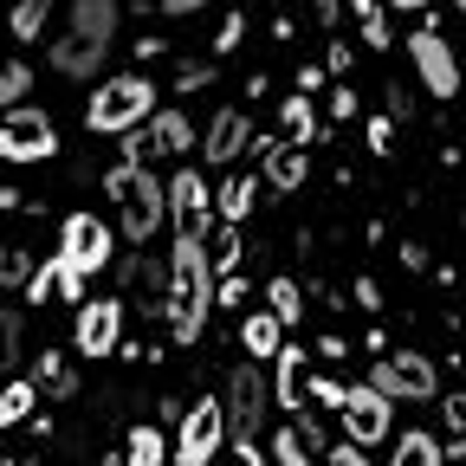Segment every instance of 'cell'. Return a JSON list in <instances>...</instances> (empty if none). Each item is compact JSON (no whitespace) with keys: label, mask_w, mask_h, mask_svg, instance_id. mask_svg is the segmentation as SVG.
Segmentation results:
<instances>
[{"label":"cell","mask_w":466,"mask_h":466,"mask_svg":"<svg viewBox=\"0 0 466 466\" xmlns=\"http://www.w3.org/2000/svg\"><path fill=\"white\" fill-rule=\"evenodd\" d=\"M162 311H168V330H175V343H182V350L201 343L208 311H214V259H208V240H175Z\"/></svg>","instance_id":"obj_1"},{"label":"cell","mask_w":466,"mask_h":466,"mask_svg":"<svg viewBox=\"0 0 466 466\" xmlns=\"http://www.w3.org/2000/svg\"><path fill=\"white\" fill-rule=\"evenodd\" d=\"M116 0H72V20L66 33L52 39V72L58 78H97L104 72V58L116 46Z\"/></svg>","instance_id":"obj_2"},{"label":"cell","mask_w":466,"mask_h":466,"mask_svg":"<svg viewBox=\"0 0 466 466\" xmlns=\"http://www.w3.org/2000/svg\"><path fill=\"white\" fill-rule=\"evenodd\" d=\"M116 253V227L97 220V214H66L58 220V299H85V279H97Z\"/></svg>","instance_id":"obj_3"},{"label":"cell","mask_w":466,"mask_h":466,"mask_svg":"<svg viewBox=\"0 0 466 466\" xmlns=\"http://www.w3.org/2000/svg\"><path fill=\"white\" fill-rule=\"evenodd\" d=\"M156 110V78L143 72H116V78H97V91L85 97V130L91 137H124L130 124Z\"/></svg>","instance_id":"obj_4"},{"label":"cell","mask_w":466,"mask_h":466,"mask_svg":"<svg viewBox=\"0 0 466 466\" xmlns=\"http://www.w3.org/2000/svg\"><path fill=\"white\" fill-rule=\"evenodd\" d=\"M195 143H201V130H195V116H188L182 104H175V110H162V104H156L143 124H130L124 137H116V149H124V162H130V168H149V162H182Z\"/></svg>","instance_id":"obj_5"},{"label":"cell","mask_w":466,"mask_h":466,"mask_svg":"<svg viewBox=\"0 0 466 466\" xmlns=\"http://www.w3.org/2000/svg\"><path fill=\"white\" fill-rule=\"evenodd\" d=\"M266 408H272V382L266 370L247 357L227 370V389H220V415H227V441H259L266 434Z\"/></svg>","instance_id":"obj_6"},{"label":"cell","mask_w":466,"mask_h":466,"mask_svg":"<svg viewBox=\"0 0 466 466\" xmlns=\"http://www.w3.org/2000/svg\"><path fill=\"white\" fill-rule=\"evenodd\" d=\"M227 447V415H220V395H195L182 408V421H175V441H168V460L175 466H208L220 460Z\"/></svg>","instance_id":"obj_7"},{"label":"cell","mask_w":466,"mask_h":466,"mask_svg":"<svg viewBox=\"0 0 466 466\" xmlns=\"http://www.w3.org/2000/svg\"><path fill=\"white\" fill-rule=\"evenodd\" d=\"M363 382H376L395 401H441V370L421 357V350H382Z\"/></svg>","instance_id":"obj_8"},{"label":"cell","mask_w":466,"mask_h":466,"mask_svg":"<svg viewBox=\"0 0 466 466\" xmlns=\"http://www.w3.org/2000/svg\"><path fill=\"white\" fill-rule=\"evenodd\" d=\"M162 195H168L175 240H208V233H214V182H208V175L175 168L168 182H162Z\"/></svg>","instance_id":"obj_9"},{"label":"cell","mask_w":466,"mask_h":466,"mask_svg":"<svg viewBox=\"0 0 466 466\" xmlns=\"http://www.w3.org/2000/svg\"><path fill=\"white\" fill-rule=\"evenodd\" d=\"M168 220V195H162V175L149 168H130V188L116 195V233H130V247L156 240Z\"/></svg>","instance_id":"obj_10"},{"label":"cell","mask_w":466,"mask_h":466,"mask_svg":"<svg viewBox=\"0 0 466 466\" xmlns=\"http://www.w3.org/2000/svg\"><path fill=\"white\" fill-rule=\"evenodd\" d=\"M337 421H343V441L382 447L389 428H395V395H382L376 382H350V389H343V408H337Z\"/></svg>","instance_id":"obj_11"},{"label":"cell","mask_w":466,"mask_h":466,"mask_svg":"<svg viewBox=\"0 0 466 466\" xmlns=\"http://www.w3.org/2000/svg\"><path fill=\"white\" fill-rule=\"evenodd\" d=\"M52 156H58V130L46 110L14 104L0 116V162H52Z\"/></svg>","instance_id":"obj_12"},{"label":"cell","mask_w":466,"mask_h":466,"mask_svg":"<svg viewBox=\"0 0 466 466\" xmlns=\"http://www.w3.org/2000/svg\"><path fill=\"white\" fill-rule=\"evenodd\" d=\"M408 58H415V78L441 97V104H453L460 97V58H453V46L434 33V26H415V33H408Z\"/></svg>","instance_id":"obj_13"},{"label":"cell","mask_w":466,"mask_h":466,"mask_svg":"<svg viewBox=\"0 0 466 466\" xmlns=\"http://www.w3.org/2000/svg\"><path fill=\"white\" fill-rule=\"evenodd\" d=\"M195 149H201L208 168H220V175H227V168H240V156L253 149V116H247L240 104H220V110H214V124L201 130Z\"/></svg>","instance_id":"obj_14"},{"label":"cell","mask_w":466,"mask_h":466,"mask_svg":"<svg viewBox=\"0 0 466 466\" xmlns=\"http://www.w3.org/2000/svg\"><path fill=\"white\" fill-rule=\"evenodd\" d=\"M78 357H116L124 350V299H85L78 305Z\"/></svg>","instance_id":"obj_15"},{"label":"cell","mask_w":466,"mask_h":466,"mask_svg":"<svg viewBox=\"0 0 466 466\" xmlns=\"http://www.w3.org/2000/svg\"><path fill=\"white\" fill-rule=\"evenodd\" d=\"M253 149H259V182L272 188V195H299L305 188V175H311V162H305V149L299 143H285V137H253Z\"/></svg>","instance_id":"obj_16"},{"label":"cell","mask_w":466,"mask_h":466,"mask_svg":"<svg viewBox=\"0 0 466 466\" xmlns=\"http://www.w3.org/2000/svg\"><path fill=\"white\" fill-rule=\"evenodd\" d=\"M272 401H285V415H299V408L311 401V357L299 343L272 350Z\"/></svg>","instance_id":"obj_17"},{"label":"cell","mask_w":466,"mask_h":466,"mask_svg":"<svg viewBox=\"0 0 466 466\" xmlns=\"http://www.w3.org/2000/svg\"><path fill=\"white\" fill-rule=\"evenodd\" d=\"M253 208H259V175H240V168H227V182L214 188V220L240 227Z\"/></svg>","instance_id":"obj_18"},{"label":"cell","mask_w":466,"mask_h":466,"mask_svg":"<svg viewBox=\"0 0 466 466\" xmlns=\"http://www.w3.org/2000/svg\"><path fill=\"white\" fill-rule=\"evenodd\" d=\"M279 130H285V143H318V137H330V130H318V104L305 97V91H291L285 104H279Z\"/></svg>","instance_id":"obj_19"},{"label":"cell","mask_w":466,"mask_h":466,"mask_svg":"<svg viewBox=\"0 0 466 466\" xmlns=\"http://www.w3.org/2000/svg\"><path fill=\"white\" fill-rule=\"evenodd\" d=\"M389 466H447V447H441V434H428V428H408V434H395Z\"/></svg>","instance_id":"obj_20"},{"label":"cell","mask_w":466,"mask_h":466,"mask_svg":"<svg viewBox=\"0 0 466 466\" xmlns=\"http://www.w3.org/2000/svg\"><path fill=\"white\" fill-rule=\"evenodd\" d=\"M285 343V324L272 318V311H253L247 324H240V350H247V357L253 363H272V350Z\"/></svg>","instance_id":"obj_21"},{"label":"cell","mask_w":466,"mask_h":466,"mask_svg":"<svg viewBox=\"0 0 466 466\" xmlns=\"http://www.w3.org/2000/svg\"><path fill=\"white\" fill-rule=\"evenodd\" d=\"M266 311L291 330V324H299L305 318V285L299 279H291V272H279V279H266Z\"/></svg>","instance_id":"obj_22"},{"label":"cell","mask_w":466,"mask_h":466,"mask_svg":"<svg viewBox=\"0 0 466 466\" xmlns=\"http://www.w3.org/2000/svg\"><path fill=\"white\" fill-rule=\"evenodd\" d=\"M124 466H168V434L149 428V421H137L130 441H124Z\"/></svg>","instance_id":"obj_23"},{"label":"cell","mask_w":466,"mask_h":466,"mask_svg":"<svg viewBox=\"0 0 466 466\" xmlns=\"http://www.w3.org/2000/svg\"><path fill=\"white\" fill-rule=\"evenodd\" d=\"M33 408H39V382H33V376L7 382V389H0V428H20V421H33Z\"/></svg>","instance_id":"obj_24"},{"label":"cell","mask_w":466,"mask_h":466,"mask_svg":"<svg viewBox=\"0 0 466 466\" xmlns=\"http://www.w3.org/2000/svg\"><path fill=\"white\" fill-rule=\"evenodd\" d=\"M441 447H447V460H466V389H453V395H441Z\"/></svg>","instance_id":"obj_25"},{"label":"cell","mask_w":466,"mask_h":466,"mask_svg":"<svg viewBox=\"0 0 466 466\" xmlns=\"http://www.w3.org/2000/svg\"><path fill=\"white\" fill-rule=\"evenodd\" d=\"M46 20H52V0H14V14H7V33H14L20 46H33V39L46 33Z\"/></svg>","instance_id":"obj_26"},{"label":"cell","mask_w":466,"mask_h":466,"mask_svg":"<svg viewBox=\"0 0 466 466\" xmlns=\"http://www.w3.org/2000/svg\"><path fill=\"white\" fill-rule=\"evenodd\" d=\"M350 14H357V33L370 52H389V14H382V0H350Z\"/></svg>","instance_id":"obj_27"},{"label":"cell","mask_w":466,"mask_h":466,"mask_svg":"<svg viewBox=\"0 0 466 466\" xmlns=\"http://www.w3.org/2000/svg\"><path fill=\"white\" fill-rule=\"evenodd\" d=\"M20 350H26V318L0 305V376L20 370Z\"/></svg>","instance_id":"obj_28"},{"label":"cell","mask_w":466,"mask_h":466,"mask_svg":"<svg viewBox=\"0 0 466 466\" xmlns=\"http://www.w3.org/2000/svg\"><path fill=\"white\" fill-rule=\"evenodd\" d=\"M33 382H39V395H78V382H72V363H66V350H46Z\"/></svg>","instance_id":"obj_29"},{"label":"cell","mask_w":466,"mask_h":466,"mask_svg":"<svg viewBox=\"0 0 466 466\" xmlns=\"http://www.w3.org/2000/svg\"><path fill=\"white\" fill-rule=\"evenodd\" d=\"M26 91H33V66L26 58H0V110L26 104Z\"/></svg>","instance_id":"obj_30"},{"label":"cell","mask_w":466,"mask_h":466,"mask_svg":"<svg viewBox=\"0 0 466 466\" xmlns=\"http://www.w3.org/2000/svg\"><path fill=\"white\" fill-rule=\"evenodd\" d=\"M33 266H39V259H33L26 247H0V285H14V291H20V285L33 279Z\"/></svg>","instance_id":"obj_31"},{"label":"cell","mask_w":466,"mask_h":466,"mask_svg":"<svg viewBox=\"0 0 466 466\" xmlns=\"http://www.w3.org/2000/svg\"><path fill=\"white\" fill-rule=\"evenodd\" d=\"M20 291H26V305H46L52 291H58V253H52V259H39V266H33V279H26Z\"/></svg>","instance_id":"obj_32"},{"label":"cell","mask_w":466,"mask_h":466,"mask_svg":"<svg viewBox=\"0 0 466 466\" xmlns=\"http://www.w3.org/2000/svg\"><path fill=\"white\" fill-rule=\"evenodd\" d=\"M208 259H214V279H220V272H240V259H247V240L227 227V233H220V247H214Z\"/></svg>","instance_id":"obj_33"},{"label":"cell","mask_w":466,"mask_h":466,"mask_svg":"<svg viewBox=\"0 0 466 466\" xmlns=\"http://www.w3.org/2000/svg\"><path fill=\"white\" fill-rule=\"evenodd\" d=\"M363 143H370V156H389V149H395V116H389V110L363 124Z\"/></svg>","instance_id":"obj_34"},{"label":"cell","mask_w":466,"mask_h":466,"mask_svg":"<svg viewBox=\"0 0 466 466\" xmlns=\"http://www.w3.org/2000/svg\"><path fill=\"white\" fill-rule=\"evenodd\" d=\"M324 466H376V460H370V447H357V441H337V447L324 453Z\"/></svg>","instance_id":"obj_35"},{"label":"cell","mask_w":466,"mask_h":466,"mask_svg":"<svg viewBox=\"0 0 466 466\" xmlns=\"http://www.w3.org/2000/svg\"><path fill=\"white\" fill-rule=\"evenodd\" d=\"M350 66H357V46H343V39L330 33V46H324V72H337V78H343Z\"/></svg>","instance_id":"obj_36"},{"label":"cell","mask_w":466,"mask_h":466,"mask_svg":"<svg viewBox=\"0 0 466 466\" xmlns=\"http://www.w3.org/2000/svg\"><path fill=\"white\" fill-rule=\"evenodd\" d=\"M324 116H330V124H350V116H357V91L337 85V91H330V104H324Z\"/></svg>","instance_id":"obj_37"},{"label":"cell","mask_w":466,"mask_h":466,"mask_svg":"<svg viewBox=\"0 0 466 466\" xmlns=\"http://www.w3.org/2000/svg\"><path fill=\"white\" fill-rule=\"evenodd\" d=\"M201 85H214V66H208V58H188L182 78H175V91H201Z\"/></svg>","instance_id":"obj_38"},{"label":"cell","mask_w":466,"mask_h":466,"mask_svg":"<svg viewBox=\"0 0 466 466\" xmlns=\"http://www.w3.org/2000/svg\"><path fill=\"white\" fill-rule=\"evenodd\" d=\"M343 389H350V382H330V376H311V401H318V408H343Z\"/></svg>","instance_id":"obj_39"},{"label":"cell","mask_w":466,"mask_h":466,"mask_svg":"<svg viewBox=\"0 0 466 466\" xmlns=\"http://www.w3.org/2000/svg\"><path fill=\"white\" fill-rule=\"evenodd\" d=\"M240 39H247V20H240V14H227V20H220V33H214V52H233Z\"/></svg>","instance_id":"obj_40"},{"label":"cell","mask_w":466,"mask_h":466,"mask_svg":"<svg viewBox=\"0 0 466 466\" xmlns=\"http://www.w3.org/2000/svg\"><path fill=\"white\" fill-rule=\"evenodd\" d=\"M350 299H357L363 311H382V285H376V279H357V291H350Z\"/></svg>","instance_id":"obj_41"},{"label":"cell","mask_w":466,"mask_h":466,"mask_svg":"<svg viewBox=\"0 0 466 466\" xmlns=\"http://www.w3.org/2000/svg\"><path fill=\"white\" fill-rule=\"evenodd\" d=\"M227 466H266V453H259L253 441H233V453H227Z\"/></svg>","instance_id":"obj_42"},{"label":"cell","mask_w":466,"mask_h":466,"mask_svg":"<svg viewBox=\"0 0 466 466\" xmlns=\"http://www.w3.org/2000/svg\"><path fill=\"white\" fill-rule=\"evenodd\" d=\"M401 266H408V272H428V247L408 240V247H401Z\"/></svg>","instance_id":"obj_43"},{"label":"cell","mask_w":466,"mask_h":466,"mask_svg":"<svg viewBox=\"0 0 466 466\" xmlns=\"http://www.w3.org/2000/svg\"><path fill=\"white\" fill-rule=\"evenodd\" d=\"M318 357H330V363H343V357H350V337H337V330H330V337L318 343Z\"/></svg>","instance_id":"obj_44"},{"label":"cell","mask_w":466,"mask_h":466,"mask_svg":"<svg viewBox=\"0 0 466 466\" xmlns=\"http://www.w3.org/2000/svg\"><path fill=\"white\" fill-rule=\"evenodd\" d=\"M201 7H208V0H162L168 20H188V14H201Z\"/></svg>","instance_id":"obj_45"},{"label":"cell","mask_w":466,"mask_h":466,"mask_svg":"<svg viewBox=\"0 0 466 466\" xmlns=\"http://www.w3.org/2000/svg\"><path fill=\"white\" fill-rule=\"evenodd\" d=\"M324 78H330V72H324V66H305V72H299V91H305V97H311V91H318V85H324Z\"/></svg>","instance_id":"obj_46"},{"label":"cell","mask_w":466,"mask_h":466,"mask_svg":"<svg viewBox=\"0 0 466 466\" xmlns=\"http://www.w3.org/2000/svg\"><path fill=\"white\" fill-rule=\"evenodd\" d=\"M311 7H318V20H324V26L337 33V0H311Z\"/></svg>","instance_id":"obj_47"},{"label":"cell","mask_w":466,"mask_h":466,"mask_svg":"<svg viewBox=\"0 0 466 466\" xmlns=\"http://www.w3.org/2000/svg\"><path fill=\"white\" fill-rule=\"evenodd\" d=\"M389 7H401V14H421V7H428V0H389Z\"/></svg>","instance_id":"obj_48"},{"label":"cell","mask_w":466,"mask_h":466,"mask_svg":"<svg viewBox=\"0 0 466 466\" xmlns=\"http://www.w3.org/2000/svg\"><path fill=\"white\" fill-rule=\"evenodd\" d=\"M104 466H124V453H104Z\"/></svg>","instance_id":"obj_49"},{"label":"cell","mask_w":466,"mask_h":466,"mask_svg":"<svg viewBox=\"0 0 466 466\" xmlns=\"http://www.w3.org/2000/svg\"><path fill=\"white\" fill-rule=\"evenodd\" d=\"M453 7H460V20H466V0H453Z\"/></svg>","instance_id":"obj_50"}]
</instances>
